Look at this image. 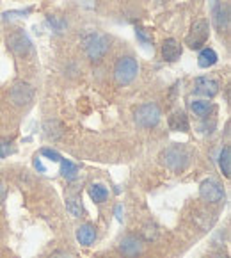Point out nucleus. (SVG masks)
I'll return each mask as SVG.
<instances>
[{"label":"nucleus","mask_w":231,"mask_h":258,"mask_svg":"<svg viewBox=\"0 0 231 258\" xmlns=\"http://www.w3.org/2000/svg\"><path fill=\"white\" fill-rule=\"evenodd\" d=\"M160 160L167 169H171L174 173H180V171H183L189 166L190 153L183 144H173L162 151Z\"/></svg>","instance_id":"f257e3e1"},{"label":"nucleus","mask_w":231,"mask_h":258,"mask_svg":"<svg viewBox=\"0 0 231 258\" xmlns=\"http://www.w3.org/2000/svg\"><path fill=\"white\" fill-rule=\"evenodd\" d=\"M139 73V62L132 56L119 57L114 64V80L117 86H128L135 80Z\"/></svg>","instance_id":"f03ea898"},{"label":"nucleus","mask_w":231,"mask_h":258,"mask_svg":"<svg viewBox=\"0 0 231 258\" xmlns=\"http://www.w3.org/2000/svg\"><path fill=\"white\" fill-rule=\"evenodd\" d=\"M84 50H86V56L91 59V61H102L105 54L111 48V41L105 34L102 32H91L87 34L82 41Z\"/></svg>","instance_id":"7ed1b4c3"},{"label":"nucleus","mask_w":231,"mask_h":258,"mask_svg":"<svg viewBox=\"0 0 231 258\" xmlns=\"http://www.w3.org/2000/svg\"><path fill=\"white\" fill-rule=\"evenodd\" d=\"M160 107L157 103H144V105H139L135 109L134 113V121L137 127L141 128H151V127H157L158 121H160Z\"/></svg>","instance_id":"20e7f679"},{"label":"nucleus","mask_w":231,"mask_h":258,"mask_svg":"<svg viewBox=\"0 0 231 258\" xmlns=\"http://www.w3.org/2000/svg\"><path fill=\"white\" fill-rule=\"evenodd\" d=\"M208 38H210V25H208L206 20H198V22H194V25L190 27V32L187 34L185 43H187L189 48H192V50H199V48L206 43Z\"/></svg>","instance_id":"39448f33"},{"label":"nucleus","mask_w":231,"mask_h":258,"mask_svg":"<svg viewBox=\"0 0 231 258\" xmlns=\"http://www.w3.org/2000/svg\"><path fill=\"white\" fill-rule=\"evenodd\" d=\"M32 98H34V89L27 82H16L9 91V100L16 107L27 105V103L32 102Z\"/></svg>","instance_id":"423d86ee"},{"label":"nucleus","mask_w":231,"mask_h":258,"mask_svg":"<svg viewBox=\"0 0 231 258\" xmlns=\"http://www.w3.org/2000/svg\"><path fill=\"white\" fill-rule=\"evenodd\" d=\"M199 196L208 203H219L224 200V189L221 187L219 182L208 178L199 185Z\"/></svg>","instance_id":"0eeeda50"},{"label":"nucleus","mask_w":231,"mask_h":258,"mask_svg":"<svg viewBox=\"0 0 231 258\" xmlns=\"http://www.w3.org/2000/svg\"><path fill=\"white\" fill-rule=\"evenodd\" d=\"M7 47H9V50L13 52V54L23 57L30 52L32 45H30V39H29L23 32H20L18 30V32H13L7 36Z\"/></svg>","instance_id":"6e6552de"},{"label":"nucleus","mask_w":231,"mask_h":258,"mask_svg":"<svg viewBox=\"0 0 231 258\" xmlns=\"http://www.w3.org/2000/svg\"><path fill=\"white\" fill-rule=\"evenodd\" d=\"M117 249L125 258H137L143 253V240L134 237V235H126L117 244Z\"/></svg>","instance_id":"1a4fd4ad"},{"label":"nucleus","mask_w":231,"mask_h":258,"mask_svg":"<svg viewBox=\"0 0 231 258\" xmlns=\"http://www.w3.org/2000/svg\"><path fill=\"white\" fill-rule=\"evenodd\" d=\"M196 94H203L206 98H213L215 94L219 93V82L213 79H208V77H199L196 79Z\"/></svg>","instance_id":"9d476101"},{"label":"nucleus","mask_w":231,"mask_h":258,"mask_svg":"<svg viewBox=\"0 0 231 258\" xmlns=\"http://www.w3.org/2000/svg\"><path fill=\"white\" fill-rule=\"evenodd\" d=\"M181 56V45L176 39L169 38L164 41V45H162V57L166 59L167 62H174L178 61Z\"/></svg>","instance_id":"9b49d317"},{"label":"nucleus","mask_w":231,"mask_h":258,"mask_svg":"<svg viewBox=\"0 0 231 258\" xmlns=\"http://www.w3.org/2000/svg\"><path fill=\"white\" fill-rule=\"evenodd\" d=\"M169 128L174 132H189L190 125H189V117L183 111H176L171 114L169 117Z\"/></svg>","instance_id":"f8f14e48"},{"label":"nucleus","mask_w":231,"mask_h":258,"mask_svg":"<svg viewBox=\"0 0 231 258\" xmlns=\"http://www.w3.org/2000/svg\"><path fill=\"white\" fill-rule=\"evenodd\" d=\"M77 240L82 246H92L96 240V230L91 225H82L77 228Z\"/></svg>","instance_id":"ddd939ff"},{"label":"nucleus","mask_w":231,"mask_h":258,"mask_svg":"<svg viewBox=\"0 0 231 258\" xmlns=\"http://www.w3.org/2000/svg\"><path fill=\"white\" fill-rule=\"evenodd\" d=\"M213 22H215V27H217L219 32H228L230 29V11L228 7H217L215 13H213Z\"/></svg>","instance_id":"4468645a"},{"label":"nucleus","mask_w":231,"mask_h":258,"mask_svg":"<svg viewBox=\"0 0 231 258\" xmlns=\"http://www.w3.org/2000/svg\"><path fill=\"white\" fill-rule=\"evenodd\" d=\"M217 61H219V56L213 48H203V50L199 52V57H198L199 68H204V70H206V68H212Z\"/></svg>","instance_id":"2eb2a0df"},{"label":"nucleus","mask_w":231,"mask_h":258,"mask_svg":"<svg viewBox=\"0 0 231 258\" xmlns=\"http://www.w3.org/2000/svg\"><path fill=\"white\" fill-rule=\"evenodd\" d=\"M190 109H192V113L199 117H206L208 114L213 111V105L212 102H208V100H194V102L190 103Z\"/></svg>","instance_id":"dca6fc26"},{"label":"nucleus","mask_w":231,"mask_h":258,"mask_svg":"<svg viewBox=\"0 0 231 258\" xmlns=\"http://www.w3.org/2000/svg\"><path fill=\"white\" fill-rule=\"evenodd\" d=\"M60 173H62V176H64L66 180L73 182V180H77V176H79V168H77V164H73L71 160L62 159L60 160Z\"/></svg>","instance_id":"f3484780"},{"label":"nucleus","mask_w":231,"mask_h":258,"mask_svg":"<svg viewBox=\"0 0 231 258\" xmlns=\"http://www.w3.org/2000/svg\"><path fill=\"white\" fill-rule=\"evenodd\" d=\"M89 196L94 203H103L109 198V191L103 187L102 183H92L89 187Z\"/></svg>","instance_id":"a211bd4d"},{"label":"nucleus","mask_w":231,"mask_h":258,"mask_svg":"<svg viewBox=\"0 0 231 258\" xmlns=\"http://www.w3.org/2000/svg\"><path fill=\"white\" fill-rule=\"evenodd\" d=\"M219 168L224 173V176H230L231 174V150L230 146H226L224 150L219 155Z\"/></svg>","instance_id":"6ab92c4d"},{"label":"nucleus","mask_w":231,"mask_h":258,"mask_svg":"<svg viewBox=\"0 0 231 258\" xmlns=\"http://www.w3.org/2000/svg\"><path fill=\"white\" fill-rule=\"evenodd\" d=\"M66 208H68L69 214L75 217H80V214H82V205H80V201L75 196H69L68 200H66Z\"/></svg>","instance_id":"aec40b11"},{"label":"nucleus","mask_w":231,"mask_h":258,"mask_svg":"<svg viewBox=\"0 0 231 258\" xmlns=\"http://www.w3.org/2000/svg\"><path fill=\"white\" fill-rule=\"evenodd\" d=\"M135 34H137L139 41L143 43V45H149V43H153V36L146 30V29H137Z\"/></svg>","instance_id":"412c9836"},{"label":"nucleus","mask_w":231,"mask_h":258,"mask_svg":"<svg viewBox=\"0 0 231 258\" xmlns=\"http://www.w3.org/2000/svg\"><path fill=\"white\" fill-rule=\"evenodd\" d=\"M41 155H43V157H46V159H50L52 162H60V160H62L60 153H57V151H56V150H52V148H43V150H41Z\"/></svg>","instance_id":"4be33fe9"},{"label":"nucleus","mask_w":231,"mask_h":258,"mask_svg":"<svg viewBox=\"0 0 231 258\" xmlns=\"http://www.w3.org/2000/svg\"><path fill=\"white\" fill-rule=\"evenodd\" d=\"M11 153V148L7 143H0V157H7Z\"/></svg>","instance_id":"5701e85b"},{"label":"nucleus","mask_w":231,"mask_h":258,"mask_svg":"<svg viewBox=\"0 0 231 258\" xmlns=\"http://www.w3.org/2000/svg\"><path fill=\"white\" fill-rule=\"evenodd\" d=\"M34 168H36L37 171H41V173H45V171H46V169H45V166L41 164V160L37 159V157H36V159H34Z\"/></svg>","instance_id":"b1692460"},{"label":"nucleus","mask_w":231,"mask_h":258,"mask_svg":"<svg viewBox=\"0 0 231 258\" xmlns=\"http://www.w3.org/2000/svg\"><path fill=\"white\" fill-rule=\"evenodd\" d=\"M116 219L119 221V223L123 221V206H121V205L116 206Z\"/></svg>","instance_id":"393cba45"},{"label":"nucleus","mask_w":231,"mask_h":258,"mask_svg":"<svg viewBox=\"0 0 231 258\" xmlns=\"http://www.w3.org/2000/svg\"><path fill=\"white\" fill-rule=\"evenodd\" d=\"M52 258H71L69 255H66V253H56Z\"/></svg>","instance_id":"a878e982"},{"label":"nucleus","mask_w":231,"mask_h":258,"mask_svg":"<svg viewBox=\"0 0 231 258\" xmlns=\"http://www.w3.org/2000/svg\"><path fill=\"white\" fill-rule=\"evenodd\" d=\"M2 198H4V187L0 185V201H2Z\"/></svg>","instance_id":"bb28decb"},{"label":"nucleus","mask_w":231,"mask_h":258,"mask_svg":"<svg viewBox=\"0 0 231 258\" xmlns=\"http://www.w3.org/2000/svg\"><path fill=\"white\" fill-rule=\"evenodd\" d=\"M219 258H224V257H219Z\"/></svg>","instance_id":"cd10ccee"}]
</instances>
